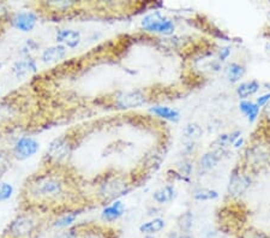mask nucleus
<instances>
[{"label":"nucleus","instance_id":"obj_1","mask_svg":"<svg viewBox=\"0 0 270 238\" xmlns=\"http://www.w3.org/2000/svg\"><path fill=\"white\" fill-rule=\"evenodd\" d=\"M81 182L66 162L40 166L23 182L18 194V210H32L54 220L64 214L83 210Z\"/></svg>","mask_w":270,"mask_h":238},{"label":"nucleus","instance_id":"obj_2","mask_svg":"<svg viewBox=\"0 0 270 238\" xmlns=\"http://www.w3.org/2000/svg\"><path fill=\"white\" fill-rule=\"evenodd\" d=\"M20 87L0 98V134H11L17 130L40 129L46 122L42 100L35 97L33 88Z\"/></svg>","mask_w":270,"mask_h":238},{"label":"nucleus","instance_id":"obj_3","mask_svg":"<svg viewBox=\"0 0 270 238\" xmlns=\"http://www.w3.org/2000/svg\"><path fill=\"white\" fill-rule=\"evenodd\" d=\"M50 222H54L50 216L32 210H18L0 238H36Z\"/></svg>","mask_w":270,"mask_h":238},{"label":"nucleus","instance_id":"obj_4","mask_svg":"<svg viewBox=\"0 0 270 238\" xmlns=\"http://www.w3.org/2000/svg\"><path fill=\"white\" fill-rule=\"evenodd\" d=\"M76 136L77 135L72 134V131H66L54 138L44 152L41 162H50V164L66 162L76 147Z\"/></svg>","mask_w":270,"mask_h":238},{"label":"nucleus","instance_id":"obj_5","mask_svg":"<svg viewBox=\"0 0 270 238\" xmlns=\"http://www.w3.org/2000/svg\"><path fill=\"white\" fill-rule=\"evenodd\" d=\"M102 181L97 184L96 197L102 202H113L119 196L126 195L130 190V184L124 176L117 173H106Z\"/></svg>","mask_w":270,"mask_h":238},{"label":"nucleus","instance_id":"obj_6","mask_svg":"<svg viewBox=\"0 0 270 238\" xmlns=\"http://www.w3.org/2000/svg\"><path fill=\"white\" fill-rule=\"evenodd\" d=\"M80 5L76 2H34L28 4L33 12H35L39 18L53 19L59 21L67 16V13L72 12Z\"/></svg>","mask_w":270,"mask_h":238},{"label":"nucleus","instance_id":"obj_7","mask_svg":"<svg viewBox=\"0 0 270 238\" xmlns=\"http://www.w3.org/2000/svg\"><path fill=\"white\" fill-rule=\"evenodd\" d=\"M142 27L143 29L149 33H159L163 35H170L174 33L176 26L172 19L167 18L166 16H162L161 13L154 12L150 15L145 16L142 19Z\"/></svg>","mask_w":270,"mask_h":238},{"label":"nucleus","instance_id":"obj_8","mask_svg":"<svg viewBox=\"0 0 270 238\" xmlns=\"http://www.w3.org/2000/svg\"><path fill=\"white\" fill-rule=\"evenodd\" d=\"M40 149V142L32 136H22L11 147L12 156L15 161H24L36 155Z\"/></svg>","mask_w":270,"mask_h":238},{"label":"nucleus","instance_id":"obj_9","mask_svg":"<svg viewBox=\"0 0 270 238\" xmlns=\"http://www.w3.org/2000/svg\"><path fill=\"white\" fill-rule=\"evenodd\" d=\"M146 103L145 95L139 90H128L117 93L113 98V105L121 110L137 108Z\"/></svg>","mask_w":270,"mask_h":238},{"label":"nucleus","instance_id":"obj_10","mask_svg":"<svg viewBox=\"0 0 270 238\" xmlns=\"http://www.w3.org/2000/svg\"><path fill=\"white\" fill-rule=\"evenodd\" d=\"M39 17L33 11L12 12L10 18V27L22 33H30L36 27Z\"/></svg>","mask_w":270,"mask_h":238},{"label":"nucleus","instance_id":"obj_11","mask_svg":"<svg viewBox=\"0 0 270 238\" xmlns=\"http://www.w3.org/2000/svg\"><path fill=\"white\" fill-rule=\"evenodd\" d=\"M76 238H114V230L100 225L80 224L77 225Z\"/></svg>","mask_w":270,"mask_h":238},{"label":"nucleus","instance_id":"obj_12","mask_svg":"<svg viewBox=\"0 0 270 238\" xmlns=\"http://www.w3.org/2000/svg\"><path fill=\"white\" fill-rule=\"evenodd\" d=\"M37 71V62L34 57H24L17 60L11 66V74L16 78H24Z\"/></svg>","mask_w":270,"mask_h":238},{"label":"nucleus","instance_id":"obj_13","mask_svg":"<svg viewBox=\"0 0 270 238\" xmlns=\"http://www.w3.org/2000/svg\"><path fill=\"white\" fill-rule=\"evenodd\" d=\"M81 33L75 29H60L57 32L56 40L59 45L66 49H77L81 43Z\"/></svg>","mask_w":270,"mask_h":238},{"label":"nucleus","instance_id":"obj_14","mask_svg":"<svg viewBox=\"0 0 270 238\" xmlns=\"http://www.w3.org/2000/svg\"><path fill=\"white\" fill-rule=\"evenodd\" d=\"M67 54V49L64 47L63 45H57L50 46L47 49H44L41 53L40 59L43 64H52V63H58L60 60H63Z\"/></svg>","mask_w":270,"mask_h":238},{"label":"nucleus","instance_id":"obj_15","mask_svg":"<svg viewBox=\"0 0 270 238\" xmlns=\"http://www.w3.org/2000/svg\"><path fill=\"white\" fill-rule=\"evenodd\" d=\"M125 213V205L122 203L120 200H115L111 203V205L106 206L104 209H102L101 218L107 223H113L117 222L118 219L124 216Z\"/></svg>","mask_w":270,"mask_h":238},{"label":"nucleus","instance_id":"obj_16","mask_svg":"<svg viewBox=\"0 0 270 238\" xmlns=\"http://www.w3.org/2000/svg\"><path fill=\"white\" fill-rule=\"evenodd\" d=\"M251 184V178L246 175H233L230 181V193L234 196L241 195L242 193H245L248 190L249 186Z\"/></svg>","mask_w":270,"mask_h":238},{"label":"nucleus","instance_id":"obj_17","mask_svg":"<svg viewBox=\"0 0 270 238\" xmlns=\"http://www.w3.org/2000/svg\"><path fill=\"white\" fill-rule=\"evenodd\" d=\"M222 158V151L216 149V151L208 152L201 158L200 160V170L202 172H209L215 166L218 164V161Z\"/></svg>","mask_w":270,"mask_h":238},{"label":"nucleus","instance_id":"obj_18","mask_svg":"<svg viewBox=\"0 0 270 238\" xmlns=\"http://www.w3.org/2000/svg\"><path fill=\"white\" fill-rule=\"evenodd\" d=\"M13 162L15 159L12 156L11 148L0 146V177L4 176L12 168Z\"/></svg>","mask_w":270,"mask_h":238},{"label":"nucleus","instance_id":"obj_19","mask_svg":"<svg viewBox=\"0 0 270 238\" xmlns=\"http://www.w3.org/2000/svg\"><path fill=\"white\" fill-rule=\"evenodd\" d=\"M165 225V220H163L162 218H154V219L149 220V222L143 223L142 225L139 226V231H141L142 233L146 234V236H150V234L157 233L163 230Z\"/></svg>","mask_w":270,"mask_h":238},{"label":"nucleus","instance_id":"obj_20","mask_svg":"<svg viewBox=\"0 0 270 238\" xmlns=\"http://www.w3.org/2000/svg\"><path fill=\"white\" fill-rule=\"evenodd\" d=\"M150 112L154 113L157 117L166 119V121L169 122H178L180 118L179 112L177 110H173V108L167 107V106H155L150 108Z\"/></svg>","mask_w":270,"mask_h":238},{"label":"nucleus","instance_id":"obj_21","mask_svg":"<svg viewBox=\"0 0 270 238\" xmlns=\"http://www.w3.org/2000/svg\"><path fill=\"white\" fill-rule=\"evenodd\" d=\"M82 212H83V210H76V212H70L64 214V216L57 218L52 225L54 227H57V229H69V227H71V225L76 222L78 216H80Z\"/></svg>","mask_w":270,"mask_h":238},{"label":"nucleus","instance_id":"obj_22","mask_svg":"<svg viewBox=\"0 0 270 238\" xmlns=\"http://www.w3.org/2000/svg\"><path fill=\"white\" fill-rule=\"evenodd\" d=\"M259 90V83L257 81L252 80L248 82H242L237 88V94L240 99H246L254 95Z\"/></svg>","mask_w":270,"mask_h":238},{"label":"nucleus","instance_id":"obj_23","mask_svg":"<svg viewBox=\"0 0 270 238\" xmlns=\"http://www.w3.org/2000/svg\"><path fill=\"white\" fill-rule=\"evenodd\" d=\"M239 108H240V111L244 113V115L246 118H248V121L250 122V123H254V122L257 119L258 114H259V108L257 105L255 103H251V101H241L240 105H239Z\"/></svg>","mask_w":270,"mask_h":238},{"label":"nucleus","instance_id":"obj_24","mask_svg":"<svg viewBox=\"0 0 270 238\" xmlns=\"http://www.w3.org/2000/svg\"><path fill=\"white\" fill-rule=\"evenodd\" d=\"M153 197L157 203L170 202L174 197H176V189H174V186L172 185H167L165 188L157 190V192L154 193Z\"/></svg>","mask_w":270,"mask_h":238},{"label":"nucleus","instance_id":"obj_25","mask_svg":"<svg viewBox=\"0 0 270 238\" xmlns=\"http://www.w3.org/2000/svg\"><path fill=\"white\" fill-rule=\"evenodd\" d=\"M226 75L230 82L235 83L245 75V67L238 63H231L226 69Z\"/></svg>","mask_w":270,"mask_h":238},{"label":"nucleus","instance_id":"obj_26","mask_svg":"<svg viewBox=\"0 0 270 238\" xmlns=\"http://www.w3.org/2000/svg\"><path fill=\"white\" fill-rule=\"evenodd\" d=\"M40 49V43L35 41L34 39H28L27 41L23 43L22 47H20V51L19 53L22 54L23 58L24 57H33L32 54L34 52H36L37 50Z\"/></svg>","mask_w":270,"mask_h":238},{"label":"nucleus","instance_id":"obj_27","mask_svg":"<svg viewBox=\"0 0 270 238\" xmlns=\"http://www.w3.org/2000/svg\"><path fill=\"white\" fill-rule=\"evenodd\" d=\"M218 196L217 192L211 189H200L196 190L193 194V197L197 201H209V200H214Z\"/></svg>","mask_w":270,"mask_h":238},{"label":"nucleus","instance_id":"obj_28","mask_svg":"<svg viewBox=\"0 0 270 238\" xmlns=\"http://www.w3.org/2000/svg\"><path fill=\"white\" fill-rule=\"evenodd\" d=\"M12 11L5 3L0 2V27H10V18H11Z\"/></svg>","mask_w":270,"mask_h":238},{"label":"nucleus","instance_id":"obj_29","mask_svg":"<svg viewBox=\"0 0 270 238\" xmlns=\"http://www.w3.org/2000/svg\"><path fill=\"white\" fill-rule=\"evenodd\" d=\"M13 186L8 182H0V202H5L11 199Z\"/></svg>","mask_w":270,"mask_h":238},{"label":"nucleus","instance_id":"obj_30","mask_svg":"<svg viewBox=\"0 0 270 238\" xmlns=\"http://www.w3.org/2000/svg\"><path fill=\"white\" fill-rule=\"evenodd\" d=\"M192 222H193L192 214L190 212L185 213L184 216H182V218H180V223H179L180 229L185 231V233H187L191 230V227H192Z\"/></svg>","mask_w":270,"mask_h":238},{"label":"nucleus","instance_id":"obj_31","mask_svg":"<svg viewBox=\"0 0 270 238\" xmlns=\"http://www.w3.org/2000/svg\"><path fill=\"white\" fill-rule=\"evenodd\" d=\"M184 132H185V135L190 138H198L200 136H202V129L200 125H197V124L186 125Z\"/></svg>","mask_w":270,"mask_h":238},{"label":"nucleus","instance_id":"obj_32","mask_svg":"<svg viewBox=\"0 0 270 238\" xmlns=\"http://www.w3.org/2000/svg\"><path fill=\"white\" fill-rule=\"evenodd\" d=\"M268 103H270V93L264 94V95H262V97L257 98L256 105H257L258 107H261V106H264V105H266Z\"/></svg>","mask_w":270,"mask_h":238},{"label":"nucleus","instance_id":"obj_33","mask_svg":"<svg viewBox=\"0 0 270 238\" xmlns=\"http://www.w3.org/2000/svg\"><path fill=\"white\" fill-rule=\"evenodd\" d=\"M231 49L230 47H224V49L220 50V53H218V58H220V60H226L228 57H230L231 54Z\"/></svg>","mask_w":270,"mask_h":238},{"label":"nucleus","instance_id":"obj_34","mask_svg":"<svg viewBox=\"0 0 270 238\" xmlns=\"http://www.w3.org/2000/svg\"><path fill=\"white\" fill-rule=\"evenodd\" d=\"M167 238H191L187 233H177V232H170Z\"/></svg>","mask_w":270,"mask_h":238},{"label":"nucleus","instance_id":"obj_35","mask_svg":"<svg viewBox=\"0 0 270 238\" xmlns=\"http://www.w3.org/2000/svg\"><path fill=\"white\" fill-rule=\"evenodd\" d=\"M242 142H244V140H242V138H239V140H237V141L234 142V147L239 148L242 145Z\"/></svg>","mask_w":270,"mask_h":238},{"label":"nucleus","instance_id":"obj_36","mask_svg":"<svg viewBox=\"0 0 270 238\" xmlns=\"http://www.w3.org/2000/svg\"><path fill=\"white\" fill-rule=\"evenodd\" d=\"M6 32V28L5 27H0V39H2V36L4 35V33Z\"/></svg>","mask_w":270,"mask_h":238},{"label":"nucleus","instance_id":"obj_37","mask_svg":"<svg viewBox=\"0 0 270 238\" xmlns=\"http://www.w3.org/2000/svg\"><path fill=\"white\" fill-rule=\"evenodd\" d=\"M265 87H266V88H268V89L270 90V83H266V84H265Z\"/></svg>","mask_w":270,"mask_h":238},{"label":"nucleus","instance_id":"obj_38","mask_svg":"<svg viewBox=\"0 0 270 238\" xmlns=\"http://www.w3.org/2000/svg\"><path fill=\"white\" fill-rule=\"evenodd\" d=\"M3 65H4V64H3L2 62H0V69H2V67H3Z\"/></svg>","mask_w":270,"mask_h":238},{"label":"nucleus","instance_id":"obj_39","mask_svg":"<svg viewBox=\"0 0 270 238\" xmlns=\"http://www.w3.org/2000/svg\"><path fill=\"white\" fill-rule=\"evenodd\" d=\"M266 49L270 50V43H268V45H266Z\"/></svg>","mask_w":270,"mask_h":238},{"label":"nucleus","instance_id":"obj_40","mask_svg":"<svg viewBox=\"0 0 270 238\" xmlns=\"http://www.w3.org/2000/svg\"><path fill=\"white\" fill-rule=\"evenodd\" d=\"M144 238H154V237H152V236H145Z\"/></svg>","mask_w":270,"mask_h":238},{"label":"nucleus","instance_id":"obj_41","mask_svg":"<svg viewBox=\"0 0 270 238\" xmlns=\"http://www.w3.org/2000/svg\"><path fill=\"white\" fill-rule=\"evenodd\" d=\"M0 88H2V87H0Z\"/></svg>","mask_w":270,"mask_h":238}]
</instances>
